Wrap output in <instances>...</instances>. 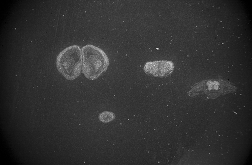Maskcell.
I'll return each instance as SVG.
<instances>
[{"label":"cell","mask_w":252,"mask_h":165,"mask_svg":"<svg viewBox=\"0 0 252 165\" xmlns=\"http://www.w3.org/2000/svg\"><path fill=\"white\" fill-rule=\"evenodd\" d=\"M81 51L82 73L87 79L96 80L108 70L110 60L103 50L97 47L88 45L83 47Z\"/></svg>","instance_id":"1"},{"label":"cell","mask_w":252,"mask_h":165,"mask_svg":"<svg viewBox=\"0 0 252 165\" xmlns=\"http://www.w3.org/2000/svg\"><path fill=\"white\" fill-rule=\"evenodd\" d=\"M83 64L82 53L76 45L69 47L62 51L56 59L57 68L65 78L72 81L81 74Z\"/></svg>","instance_id":"2"},{"label":"cell","mask_w":252,"mask_h":165,"mask_svg":"<svg viewBox=\"0 0 252 165\" xmlns=\"http://www.w3.org/2000/svg\"><path fill=\"white\" fill-rule=\"evenodd\" d=\"M237 90V87L227 81L216 79L206 80L198 82L188 94L193 97L203 93L207 95L208 99H214L221 95L235 92Z\"/></svg>","instance_id":"3"},{"label":"cell","mask_w":252,"mask_h":165,"mask_svg":"<svg viewBox=\"0 0 252 165\" xmlns=\"http://www.w3.org/2000/svg\"><path fill=\"white\" fill-rule=\"evenodd\" d=\"M175 66L173 62L166 60L148 62L144 67V72L156 77H166L174 71Z\"/></svg>","instance_id":"4"},{"label":"cell","mask_w":252,"mask_h":165,"mask_svg":"<svg viewBox=\"0 0 252 165\" xmlns=\"http://www.w3.org/2000/svg\"><path fill=\"white\" fill-rule=\"evenodd\" d=\"M115 118V114L113 112L108 111L101 113L98 116L99 120L103 123H109Z\"/></svg>","instance_id":"5"}]
</instances>
